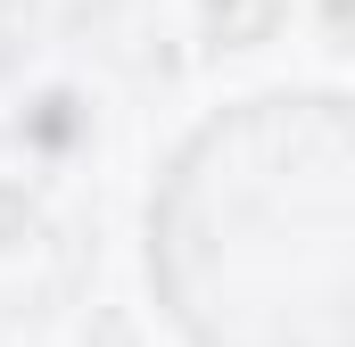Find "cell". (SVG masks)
<instances>
[{
	"instance_id": "cell-2",
	"label": "cell",
	"mask_w": 355,
	"mask_h": 347,
	"mask_svg": "<svg viewBox=\"0 0 355 347\" xmlns=\"http://www.w3.org/2000/svg\"><path fill=\"white\" fill-rule=\"evenodd\" d=\"M207 17H215L223 42H257V33H272V0H207Z\"/></svg>"
},
{
	"instance_id": "cell-1",
	"label": "cell",
	"mask_w": 355,
	"mask_h": 347,
	"mask_svg": "<svg viewBox=\"0 0 355 347\" xmlns=\"http://www.w3.org/2000/svg\"><path fill=\"white\" fill-rule=\"evenodd\" d=\"M149 273L190 347H355V99L265 91L198 124Z\"/></svg>"
}]
</instances>
